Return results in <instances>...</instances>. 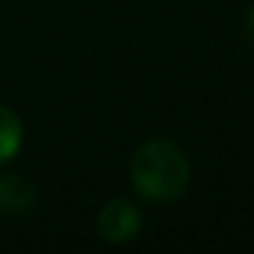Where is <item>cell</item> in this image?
<instances>
[{"label":"cell","mask_w":254,"mask_h":254,"mask_svg":"<svg viewBox=\"0 0 254 254\" xmlns=\"http://www.w3.org/2000/svg\"><path fill=\"white\" fill-rule=\"evenodd\" d=\"M131 183L148 202H172L189 186L186 153L170 139H150L139 145L131 159Z\"/></svg>","instance_id":"1"},{"label":"cell","mask_w":254,"mask_h":254,"mask_svg":"<svg viewBox=\"0 0 254 254\" xmlns=\"http://www.w3.org/2000/svg\"><path fill=\"white\" fill-rule=\"evenodd\" d=\"M139 227H142V216L128 199H112L101 208L99 219H96V230L104 241L110 243H128L137 238Z\"/></svg>","instance_id":"2"},{"label":"cell","mask_w":254,"mask_h":254,"mask_svg":"<svg viewBox=\"0 0 254 254\" xmlns=\"http://www.w3.org/2000/svg\"><path fill=\"white\" fill-rule=\"evenodd\" d=\"M246 33H249V39L254 41V6L246 11Z\"/></svg>","instance_id":"5"},{"label":"cell","mask_w":254,"mask_h":254,"mask_svg":"<svg viewBox=\"0 0 254 254\" xmlns=\"http://www.w3.org/2000/svg\"><path fill=\"white\" fill-rule=\"evenodd\" d=\"M36 202V189L30 181H25L17 172L0 175V213L19 216L28 213Z\"/></svg>","instance_id":"3"},{"label":"cell","mask_w":254,"mask_h":254,"mask_svg":"<svg viewBox=\"0 0 254 254\" xmlns=\"http://www.w3.org/2000/svg\"><path fill=\"white\" fill-rule=\"evenodd\" d=\"M22 145V123L8 107H0V164L14 159Z\"/></svg>","instance_id":"4"}]
</instances>
